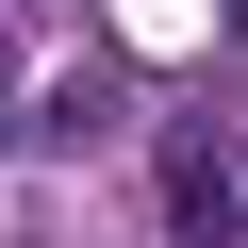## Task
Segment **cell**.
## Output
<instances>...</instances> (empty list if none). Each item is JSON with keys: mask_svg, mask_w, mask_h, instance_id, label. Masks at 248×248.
<instances>
[{"mask_svg": "<svg viewBox=\"0 0 248 248\" xmlns=\"http://www.w3.org/2000/svg\"><path fill=\"white\" fill-rule=\"evenodd\" d=\"M149 182H166V232H182V248H232V232H248V199H232V149H215V133H166V166H149Z\"/></svg>", "mask_w": 248, "mask_h": 248, "instance_id": "6da1fadb", "label": "cell"}]
</instances>
